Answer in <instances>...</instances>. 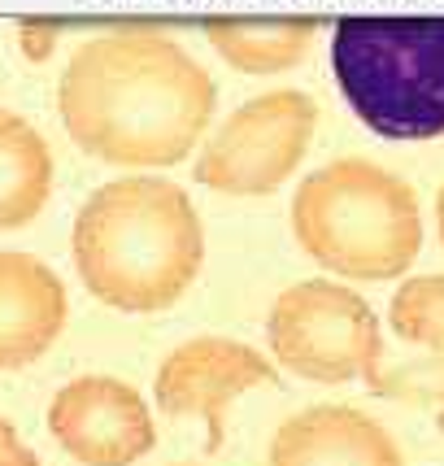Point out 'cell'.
Here are the masks:
<instances>
[{"label":"cell","mask_w":444,"mask_h":466,"mask_svg":"<svg viewBox=\"0 0 444 466\" xmlns=\"http://www.w3.org/2000/svg\"><path fill=\"white\" fill-rule=\"evenodd\" d=\"M218 109V83L170 35H101L66 61L57 114L87 157L166 170L192 157Z\"/></svg>","instance_id":"6da1fadb"},{"label":"cell","mask_w":444,"mask_h":466,"mask_svg":"<svg viewBox=\"0 0 444 466\" xmlns=\"http://www.w3.org/2000/svg\"><path fill=\"white\" fill-rule=\"evenodd\" d=\"M70 253L83 288L118 314L170 309L205 262L201 214L187 187L162 175H122L75 214Z\"/></svg>","instance_id":"7a4b0ae2"},{"label":"cell","mask_w":444,"mask_h":466,"mask_svg":"<svg viewBox=\"0 0 444 466\" xmlns=\"http://www.w3.org/2000/svg\"><path fill=\"white\" fill-rule=\"evenodd\" d=\"M288 218L309 262L340 279L388 284L423 253L419 192L366 157H336L309 170L297 183Z\"/></svg>","instance_id":"3957f363"},{"label":"cell","mask_w":444,"mask_h":466,"mask_svg":"<svg viewBox=\"0 0 444 466\" xmlns=\"http://www.w3.org/2000/svg\"><path fill=\"white\" fill-rule=\"evenodd\" d=\"M331 75L366 131L392 144L444 136V14H353L331 26Z\"/></svg>","instance_id":"277c9868"},{"label":"cell","mask_w":444,"mask_h":466,"mask_svg":"<svg viewBox=\"0 0 444 466\" xmlns=\"http://www.w3.org/2000/svg\"><path fill=\"white\" fill-rule=\"evenodd\" d=\"M266 345L283 370L309 384H370L388 353L375 309L336 279L283 288L266 314Z\"/></svg>","instance_id":"5b68a950"},{"label":"cell","mask_w":444,"mask_h":466,"mask_svg":"<svg viewBox=\"0 0 444 466\" xmlns=\"http://www.w3.org/2000/svg\"><path fill=\"white\" fill-rule=\"evenodd\" d=\"M318 127V105L279 87L231 109L192 162V179L222 197H270L297 175Z\"/></svg>","instance_id":"8992f818"},{"label":"cell","mask_w":444,"mask_h":466,"mask_svg":"<svg viewBox=\"0 0 444 466\" xmlns=\"http://www.w3.org/2000/svg\"><path fill=\"white\" fill-rule=\"evenodd\" d=\"M262 384H279V370L270 358H262V349L227 340V336H197L162 358L157 375H153V397H157V410L170 419L201 414L205 449L222 453L231 401Z\"/></svg>","instance_id":"52a82bcc"},{"label":"cell","mask_w":444,"mask_h":466,"mask_svg":"<svg viewBox=\"0 0 444 466\" xmlns=\"http://www.w3.org/2000/svg\"><path fill=\"white\" fill-rule=\"evenodd\" d=\"M48 436L83 466H131L157 445L153 410L114 375H79L48 406Z\"/></svg>","instance_id":"ba28073f"},{"label":"cell","mask_w":444,"mask_h":466,"mask_svg":"<svg viewBox=\"0 0 444 466\" xmlns=\"http://www.w3.org/2000/svg\"><path fill=\"white\" fill-rule=\"evenodd\" d=\"M388 327L409 349V358H384L366 388L405 406H444V275L405 279L392 292Z\"/></svg>","instance_id":"9c48e42d"},{"label":"cell","mask_w":444,"mask_h":466,"mask_svg":"<svg viewBox=\"0 0 444 466\" xmlns=\"http://www.w3.org/2000/svg\"><path fill=\"white\" fill-rule=\"evenodd\" d=\"M70 301L66 284L35 253L0 248V370L35 366L57 345Z\"/></svg>","instance_id":"30bf717a"},{"label":"cell","mask_w":444,"mask_h":466,"mask_svg":"<svg viewBox=\"0 0 444 466\" xmlns=\"http://www.w3.org/2000/svg\"><path fill=\"white\" fill-rule=\"evenodd\" d=\"M266 466H405V458L392 431L366 410L309 406L275 431Z\"/></svg>","instance_id":"8fae6325"},{"label":"cell","mask_w":444,"mask_h":466,"mask_svg":"<svg viewBox=\"0 0 444 466\" xmlns=\"http://www.w3.org/2000/svg\"><path fill=\"white\" fill-rule=\"evenodd\" d=\"M53 148L31 122L0 109V231L35 223L53 197Z\"/></svg>","instance_id":"7c38bea8"},{"label":"cell","mask_w":444,"mask_h":466,"mask_svg":"<svg viewBox=\"0 0 444 466\" xmlns=\"http://www.w3.org/2000/svg\"><path fill=\"white\" fill-rule=\"evenodd\" d=\"M318 35L314 18H214L205 22V40L214 44L240 75H283L301 66Z\"/></svg>","instance_id":"4fadbf2b"},{"label":"cell","mask_w":444,"mask_h":466,"mask_svg":"<svg viewBox=\"0 0 444 466\" xmlns=\"http://www.w3.org/2000/svg\"><path fill=\"white\" fill-rule=\"evenodd\" d=\"M18 48L26 61H48L53 57V48H57V22L48 18H22L18 22Z\"/></svg>","instance_id":"5bb4252c"},{"label":"cell","mask_w":444,"mask_h":466,"mask_svg":"<svg viewBox=\"0 0 444 466\" xmlns=\"http://www.w3.org/2000/svg\"><path fill=\"white\" fill-rule=\"evenodd\" d=\"M0 466H40L35 449L18 436V427L0 414Z\"/></svg>","instance_id":"9a60e30c"},{"label":"cell","mask_w":444,"mask_h":466,"mask_svg":"<svg viewBox=\"0 0 444 466\" xmlns=\"http://www.w3.org/2000/svg\"><path fill=\"white\" fill-rule=\"evenodd\" d=\"M436 231H440V244H444V187L436 192Z\"/></svg>","instance_id":"2e32d148"},{"label":"cell","mask_w":444,"mask_h":466,"mask_svg":"<svg viewBox=\"0 0 444 466\" xmlns=\"http://www.w3.org/2000/svg\"><path fill=\"white\" fill-rule=\"evenodd\" d=\"M436 427H440V431H444V406H440V414H436Z\"/></svg>","instance_id":"e0dca14e"}]
</instances>
